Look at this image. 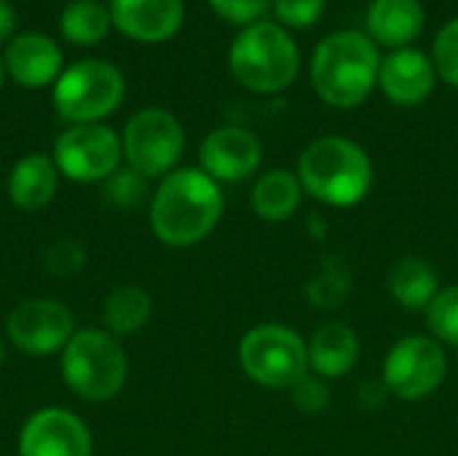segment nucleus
<instances>
[{"label":"nucleus","mask_w":458,"mask_h":456,"mask_svg":"<svg viewBox=\"0 0 458 456\" xmlns=\"http://www.w3.org/2000/svg\"><path fill=\"white\" fill-rule=\"evenodd\" d=\"M59 371L67 390L89 403H102L126 387L129 357L118 336L105 328H83L59 352Z\"/></svg>","instance_id":"39448f33"},{"label":"nucleus","mask_w":458,"mask_h":456,"mask_svg":"<svg viewBox=\"0 0 458 456\" xmlns=\"http://www.w3.org/2000/svg\"><path fill=\"white\" fill-rule=\"evenodd\" d=\"M384 390L400 400H424L448 376L445 347L424 333L400 339L384 357Z\"/></svg>","instance_id":"9d476101"},{"label":"nucleus","mask_w":458,"mask_h":456,"mask_svg":"<svg viewBox=\"0 0 458 456\" xmlns=\"http://www.w3.org/2000/svg\"><path fill=\"white\" fill-rule=\"evenodd\" d=\"M389 296L408 312H427V306L440 293V277L427 258L405 255L386 277Z\"/></svg>","instance_id":"aec40b11"},{"label":"nucleus","mask_w":458,"mask_h":456,"mask_svg":"<svg viewBox=\"0 0 458 456\" xmlns=\"http://www.w3.org/2000/svg\"><path fill=\"white\" fill-rule=\"evenodd\" d=\"M148 177H142L140 172H134L131 167H118L105 183H102V196L115 204V207H137L145 202L148 196Z\"/></svg>","instance_id":"393cba45"},{"label":"nucleus","mask_w":458,"mask_h":456,"mask_svg":"<svg viewBox=\"0 0 458 456\" xmlns=\"http://www.w3.org/2000/svg\"><path fill=\"white\" fill-rule=\"evenodd\" d=\"M427 328L432 339L458 349V285L440 288L435 301L427 306Z\"/></svg>","instance_id":"b1692460"},{"label":"nucleus","mask_w":458,"mask_h":456,"mask_svg":"<svg viewBox=\"0 0 458 456\" xmlns=\"http://www.w3.org/2000/svg\"><path fill=\"white\" fill-rule=\"evenodd\" d=\"M207 3L217 19H223L239 30L263 22L274 8V0H207Z\"/></svg>","instance_id":"cd10ccee"},{"label":"nucleus","mask_w":458,"mask_h":456,"mask_svg":"<svg viewBox=\"0 0 458 456\" xmlns=\"http://www.w3.org/2000/svg\"><path fill=\"white\" fill-rule=\"evenodd\" d=\"M113 30L140 46L169 43L185 24V0H107Z\"/></svg>","instance_id":"2eb2a0df"},{"label":"nucleus","mask_w":458,"mask_h":456,"mask_svg":"<svg viewBox=\"0 0 458 456\" xmlns=\"http://www.w3.org/2000/svg\"><path fill=\"white\" fill-rule=\"evenodd\" d=\"M223 210L217 180L201 167H177L161 177L150 199V228L166 247H193L217 228Z\"/></svg>","instance_id":"f257e3e1"},{"label":"nucleus","mask_w":458,"mask_h":456,"mask_svg":"<svg viewBox=\"0 0 458 456\" xmlns=\"http://www.w3.org/2000/svg\"><path fill=\"white\" fill-rule=\"evenodd\" d=\"M51 159L59 175L70 183H105L118 167H123V142L107 124H78L67 126L54 140Z\"/></svg>","instance_id":"1a4fd4ad"},{"label":"nucleus","mask_w":458,"mask_h":456,"mask_svg":"<svg viewBox=\"0 0 458 456\" xmlns=\"http://www.w3.org/2000/svg\"><path fill=\"white\" fill-rule=\"evenodd\" d=\"M153 314V298L140 285H118L110 290L102 306L105 331L113 336H131L148 325Z\"/></svg>","instance_id":"5701e85b"},{"label":"nucleus","mask_w":458,"mask_h":456,"mask_svg":"<svg viewBox=\"0 0 458 456\" xmlns=\"http://www.w3.org/2000/svg\"><path fill=\"white\" fill-rule=\"evenodd\" d=\"M0 54L5 78L21 89H48L67 67L59 40L38 30H19Z\"/></svg>","instance_id":"ddd939ff"},{"label":"nucleus","mask_w":458,"mask_h":456,"mask_svg":"<svg viewBox=\"0 0 458 456\" xmlns=\"http://www.w3.org/2000/svg\"><path fill=\"white\" fill-rule=\"evenodd\" d=\"M360 360V336L346 323H325L309 339V371L322 379L346 376Z\"/></svg>","instance_id":"6ab92c4d"},{"label":"nucleus","mask_w":458,"mask_h":456,"mask_svg":"<svg viewBox=\"0 0 458 456\" xmlns=\"http://www.w3.org/2000/svg\"><path fill=\"white\" fill-rule=\"evenodd\" d=\"M327 11V0H274V22L284 30H309Z\"/></svg>","instance_id":"bb28decb"},{"label":"nucleus","mask_w":458,"mask_h":456,"mask_svg":"<svg viewBox=\"0 0 458 456\" xmlns=\"http://www.w3.org/2000/svg\"><path fill=\"white\" fill-rule=\"evenodd\" d=\"M5 363V344H3V339H0V366Z\"/></svg>","instance_id":"473e14b6"},{"label":"nucleus","mask_w":458,"mask_h":456,"mask_svg":"<svg viewBox=\"0 0 458 456\" xmlns=\"http://www.w3.org/2000/svg\"><path fill=\"white\" fill-rule=\"evenodd\" d=\"M290 395H293V403L303 414H322L330 406V400H333L327 379H322L317 374H306L301 382H295L290 387Z\"/></svg>","instance_id":"c85d7f7f"},{"label":"nucleus","mask_w":458,"mask_h":456,"mask_svg":"<svg viewBox=\"0 0 458 456\" xmlns=\"http://www.w3.org/2000/svg\"><path fill=\"white\" fill-rule=\"evenodd\" d=\"M303 199V185L295 172L290 169H268L252 185V210L266 223H284L290 220Z\"/></svg>","instance_id":"412c9836"},{"label":"nucleus","mask_w":458,"mask_h":456,"mask_svg":"<svg viewBox=\"0 0 458 456\" xmlns=\"http://www.w3.org/2000/svg\"><path fill=\"white\" fill-rule=\"evenodd\" d=\"M263 145L244 126H217L199 145L201 169L217 183H242L260 169Z\"/></svg>","instance_id":"4468645a"},{"label":"nucleus","mask_w":458,"mask_h":456,"mask_svg":"<svg viewBox=\"0 0 458 456\" xmlns=\"http://www.w3.org/2000/svg\"><path fill=\"white\" fill-rule=\"evenodd\" d=\"M8 78H5V67H3V54H0V89H3V83H5Z\"/></svg>","instance_id":"2f4dec72"},{"label":"nucleus","mask_w":458,"mask_h":456,"mask_svg":"<svg viewBox=\"0 0 458 456\" xmlns=\"http://www.w3.org/2000/svg\"><path fill=\"white\" fill-rule=\"evenodd\" d=\"M381 48L365 30H335L311 54L309 78L317 97L338 110L360 108L378 89Z\"/></svg>","instance_id":"f03ea898"},{"label":"nucleus","mask_w":458,"mask_h":456,"mask_svg":"<svg viewBox=\"0 0 458 456\" xmlns=\"http://www.w3.org/2000/svg\"><path fill=\"white\" fill-rule=\"evenodd\" d=\"M295 175L303 194L335 210H349L365 202L376 177L368 151L344 134L311 140L298 156Z\"/></svg>","instance_id":"7ed1b4c3"},{"label":"nucleus","mask_w":458,"mask_h":456,"mask_svg":"<svg viewBox=\"0 0 458 456\" xmlns=\"http://www.w3.org/2000/svg\"><path fill=\"white\" fill-rule=\"evenodd\" d=\"M239 366L266 390H290L309 374V344L290 325L263 323L242 336Z\"/></svg>","instance_id":"0eeeda50"},{"label":"nucleus","mask_w":458,"mask_h":456,"mask_svg":"<svg viewBox=\"0 0 458 456\" xmlns=\"http://www.w3.org/2000/svg\"><path fill=\"white\" fill-rule=\"evenodd\" d=\"M19 456H91L89 425L70 409L46 406L27 417L19 430Z\"/></svg>","instance_id":"f8f14e48"},{"label":"nucleus","mask_w":458,"mask_h":456,"mask_svg":"<svg viewBox=\"0 0 458 456\" xmlns=\"http://www.w3.org/2000/svg\"><path fill=\"white\" fill-rule=\"evenodd\" d=\"M113 30L110 8L102 0H70L59 13V35L70 46L94 48Z\"/></svg>","instance_id":"4be33fe9"},{"label":"nucleus","mask_w":458,"mask_h":456,"mask_svg":"<svg viewBox=\"0 0 458 456\" xmlns=\"http://www.w3.org/2000/svg\"><path fill=\"white\" fill-rule=\"evenodd\" d=\"M86 263V250L72 242V239H56L54 245L46 247L43 253V266L56 274V277H64V274H72L78 271L81 266Z\"/></svg>","instance_id":"c756f323"},{"label":"nucleus","mask_w":458,"mask_h":456,"mask_svg":"<svg viewBox=\"0 0 458 456\" xmlns=\"http://www.w3.org/2000/svg\"><path fill=\"white\" fill-rule=\"evenodd\" d=\"M429 56L435 62L437 78L451 89H458V19H451L440 27Z\"/></svg>","instance_id":"a878e982"},{"label":"nucleus","mask_w":458,"mask_h":456,"mask_svg":"<svg viewBox=\"0 0 458 456\" xmlns=\"http://www.w3.org/2000/svg\"><path fill=\"white\" fill-rule=\"evenodd\" d=\"M427 11L421 0H370L365 11V32L389 51L408 48L424 32Z\"/></svg>","instance_id":"f3484780"},{"label":"nucleus","mask_w":458,"mask_h":456,"mask_svg":"<svg viewBox=\"0 0 458 456\" xmlns=\"http://www.w3.org/2000/svg\"><path fill=\"white\" fill-rule=\"evenodd\" d=\"M16 24V8L8 0H0V46H5L19 32Z\"/></svg>","instance_id":"7c9ffc66"},{"label":"nucleus","mask_w":458,"mask_h":456,"mask_svg":"<svg viewBox=\"0 0 458 456\" xmlns=\"http://www.w3.org/2000/svg\"><path fill=\"white\" fill-rule=\"evenodd\" d=\"M301 62L298 40L274 19L239 30L228 46V70L252 94H282L298 81Z\"/></svg>","instance_id":"20e7f679"},{"label":"nucleus","mask_w":458,"mask_h":456,"mask_svg":"<svg viewBox=\"0 0 458 456\" xmlns=\"http://www.w3.org/2000/svg\"><path fill=\"white\" fill-rule=\"evenodd\" d=\"M59 180H62V175H59L51 153H24L8 169L5 194L16 210L35 212L54 202L56 191H59Z\"/></svg>","instance_id":"a211bd4d"},{"label":"nucleus","mask_w":458,"mask_h":456,"mask_svg":"<svg viewBox=\"0 0 458 456\" xmlns=\"http://www.w3.org/2000/svg\"><path fill=\"white\" fill-rule=\"evenodd\" d=\"M123 161L148 180H161L177 169L185 151V129L166 108H140L123 132Z\"/></svg>","instance_id":"6e6552de"},{"label":"nucleus","mask_w":458,"mask_h":456,"mask_svg":"<svg viewBox=\"0 0 458 456\" xmlns=\"http://www.w3.org/2000/svg\"><path fill=\"white\" fill-rule=\"evenodd\" d=\"M437 81L440 78H437L432 56L416 46L397 48L381 56L378 89L389 102L400 108L424 105L435 94Z\"/></svg>","instance_id":"dca6fc26"},{"label":"nucleus","mask_w":458,"mask_h":456,"mask_svg":"<svg viewBox=\"0 0 458 456\" xmlns=\"http://www.w3.org/2000/svg\"><path fill=\"white\" fill-rule=\"evenodd\" d=\"M126 99V78L118 65L83 56L62 70L51 86V105L67 126L105 124Z\"/></svg>","instance_id":"423d86ee"},{"label":"nucleus","mask_w":458,"mask_h":456,"mask_svg":"<svg viewBox=\"0 0 458 456\" xmlns=\"http://www.w3.org/2000/svg\"><path fill=\"white\" fill-rule=\"evenodd\" d=\"M5 336L19 352L48 357L62 352L75 336V320L56 298H24L5 317Z\"/></svg>","instance_id":"9b49d317"}]
</instances>
